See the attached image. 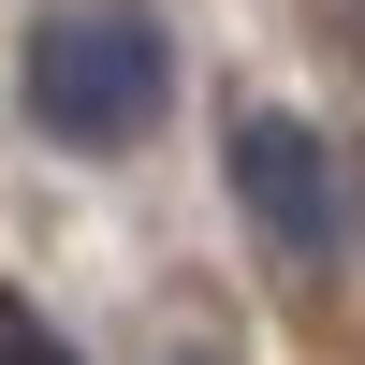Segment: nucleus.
Wrapping results in <instances>:
<instances>
[{
    "instance_id": "obj_1",
    "label": "nucleus",
    "mask_w": 365,
    "mask_h": 365,
    "mask_svg": "<svg viewBox=\"0 0 365 365\" xmlns=\"http://www.w3.org/2000/svg\"><path fill=\"white\" fill-rule=\"evenodd\" d=\"M161 29L117 15V0H88V15H44L29 29V117H44L58 146H146L161 132Z\"/></svg>"
},
{
    "instance_id": "obj_2",
    "label": "nucleus",
    "mask_w": 365,
    "mask_h": 365,
    "mask_svg": "<svg viewBox=\"0 0 365 365\" xmlns=\"http://www.w3.org/2000/svg\"><path fill=\"white\" fill-rule=\"evenodd\" d=\"M234 205H249L292 263L336 249V161H322L307 117H234Z\"/></svg>"
},
{
    "instance_id": "obj_3",
    "label": "nucleus",
    "mask_w": 365,
    "mask_h": 365,
    "mask_svg": "<svg viewBox=\"0 0 365 365\" xmlns=\"http://www.w3.org/2000/svg\"><path fill=\"white\" fill-rule=\"evenodd\" d=\"M0 365H73V351H58V336H44V322H29V307H15V292H0Z\"/></svg>"
},
{
    "instance_id": "obj_4",
    "label": "nucleus",
    "mask_w": 365,
    "mask_h": 365,
    "mask_svg": "<svg viewBox=\"0 0 365 365\" xmlns=\"http://www.w3.org/2000/svg\"><path fill=\"white\" fill-rule=\"evenodd\" d=\"M175 365H190V351H175Z\"/></svg>"
}]
</instances>
